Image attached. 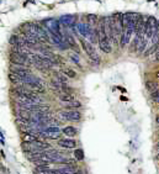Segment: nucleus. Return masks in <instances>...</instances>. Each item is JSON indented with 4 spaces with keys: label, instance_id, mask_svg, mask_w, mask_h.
I'll use <instances>...</instances> for the list:
<instances>
[{
    "label": "nucleus",
    "instance_id": "obj_2",
    "mask_svg": "<svg viewBox=\"0 0 159 174\" xmlns=\"http://www.w3.org/2000/svg\"><path fill=\"white\" fill-rule=\"evenodd\" d=\"M63 120L67 121H73V122H78L81 120V112L78 110H68V111H61L58 114Z\"/></svg>",
    "mask_w": 159,
    "mask_h": 174
},
{
    "label": "nucleus",
    "instance_id": "obj_18",
    "mask_svg": "<svg viewBox=\"0 0 159 174\" xmlns=\"http://www.w3.org/2000/svg\"><path fill=\"white\" fill-rule=\"evenodd\" d=\"M66 40H67V43L70 46V47H76V43H75V40L72 37V36H69V35H67V37H66Z\"/></svg>",
    "mask_w": 159,
    "mask_h": 174
},
{
    "label": "nucleus",
    "instance_id": "obj_9",
    "mask_svg": "<svg viewBox=\"0 0 159 174\" xmlns=\"http://www.w3.org/2000/svg\"><path fill=\"white\" fill-rule=\"evenodd\" d=\"M31 111L28 110H25V109H21V107H16V115H17V119H22V120H28L31 119Z\"/></svg>",
    "mask_w": 159,
    "mask_h": 174
},
{
    "label": "nucleus",
    "instance_id": "obj_1",
    "mask_svg": "<svg viewBox=\"0 0 159 174\" xmlns=\"http://www.w3.org/2000/svg\"><path fill=\"white\" fill-rule=\"evenodd\" d=\"M45 153L48 156L52 163H58V164H67L68 163V158L64 157L62 153L54 149H49V151H45Z\"/></svg>",
    "mask_w": 159,
    "mask_h": 174
},
{
    "label": "nucleus",
    "instance_id": "obj_20",
    "mask_svg": "<svg viewBox=\"0 0 159 174\" xmlns=\"http://www.w3.org/2000/svg\"><path fill=\"white\" fill-rule=\"evenodd\" d=\"M155 36H158V37H159V26H158V28H157V32H155Z\"/></svg>",
    "mask_w": 159,
    "mask_h": 174
},
{
    "label": "nucleus",
    "instance_id": "obj_19",
    "mask_svg": "<svg viewBox=\"0 0 159 174\" xmlns=\"http://www.w3.org/2000/svg\"><path fill=\"white\" fill-rule=\"evenodd\" d=\"M45 132H54V134H58V132H61L59 129L57 127V126H49V127H47L43 130Z\"/></svg>",
    "mask_w": 159,
    "mask_h": 174
},
{
    "label": "nucleus",
    "instance_id": "obj_14",
    "mask_svg": "<svg viewBox=\"0 0 159 174\" xmlns=\"http://www.w3.org/2000/svg\"><path fill=\"white\" fill-rule=\"evenodd\" d=\"M64 107H67V109L69 110H75V109H79V107H81V103L80 101H72V103H68V104H62Z\"/></svg>",
    "mask_w": 159,
    "mask_h": 174
},
{
    "label": "nucleus",
    "instance_id": "obj_8",
    "mask_svg": "<svg viewBox=\"0 0 159 174\" xmlns=\"http://www.w3.org/2000/svg\"><path fill=\"white\" fill-rule=\"evenodd\" d=\"M8 78H9V80L11 82V84H14V85L21 87L22 84H23V79H22V78L19 77L17 74H15V73H13V72H9Z\"/></svg>",
    "mask_w": 159,
    "mask_h": 174
},
{
    "label": "nucleus",
    "instance_id": "obj_13",
    "mask_svg": "<svg viewBox=\"0 0 159 174\" xmlns=\"http://www.w3.org/2000/svg\"><path fill=\"white\" fill-rule=\"evenodd\" d=\"M146 88L148 89V90H149L151 93H154V92H157L158 89H159V84H158L157 82L148 80V82L146 83Z\"/></svg>",
    "mask_w": 159,
    "mask_h": 174
},
{
    "label": "nucleus",
    "instance_id": "obj_4",
    "mask_svg": "<svg viewBox=\"0 0 159 174\" xmlns=\"http://www.w3.org/2000/svg\"><path fill=\"white\" fill-rule=\"evenodd\" d=\"M10 62L13 64H19V65H26L27 67V63H28V56H23L21 53H16V52H11L10 56H9Z\"/></svg>",
    "mask_w": 159,
    "mask_h": 174
},
{
    "label": "nucleus",
    "instance_id": "obj_16",
    "mask_svg": "<svg viewBox=\"0 0 159 174\" xmlns=\"http://www.w3.org/2000/svg\"><path fill=\"white\" fill-rule=\"evenodd\" d=\"M74 157L76 158V161H83L84 159V152L81 149H75L74 151Z\"/></svg>",
    "mask_w": 159,
    "mask_h": 174
},
{
    "label": "nucleus",
    "instance_id": "obj_6",
    "mask_svg": "<svg viewBox=\"0 0 159 174\" xmlns=\"http://www.w3.org/2000/svg\"><path fill=\"white\" fill-rule=\"evenodd\" d=\"M133 31H134L133 27H126V28H123V32H122L121 40H120V46L121 47H125V46H127L129 43Z\"/></svg>",
    "mask_w": 159,
    "mask_h": 174
},
{
    "label": "nucleus",
    "instance_id": "obj_17",
    "mask_svg": "<svg viewBox=\"0 0 159 174\" xmlns=\"http://www.w3.org/2000/svg\"><path fill=\"white\" fill-rule=\"evenodd\" d=\"M63 73L67 74V77H69V78H76V73H75L73 69H70V68H64L63 69Z\"/></svg>",
    "mask_w": 159,
    "mask_h": 174
},
{
    "label": "nucleus",
    "instance_id": "obj_12",
    "mask_svg": "<svg viewBox=\"0 0 159 174\" xmlns=\"http://www.w3.org/2000/svg\"><path fill=\"white\" fill-rule=\"evenodd\" d=\"M59 100L62 101V104H68V103H72V101H75V98L73 94H66L63 93L59 95Z\"/></svg>",
    "mask_w": 159,
    "mask_h": 174
},
{
    "label": "nucleus",
    "instance_id": "obj_11",
    "mask_svg": "<svg viewBox=\"0 0 159 174\" xmlns=\"http://www.w3.org/2000/svg\"><path fill=\"white\" fill-rule=\"evenodd\" d=\"M21 138H22V142H26V143H33V142L38 141L37 136H36V135H33V134H30V132L22 134Z\"/></svg>",
    "mask_w": 159,
    "mask_h": 174
},
{
    "label": "nucleus",
    "instance_id": "obj_15",
    "mask_svg": "<svg viewBox=\"0 0 159 174\" xmlns=\"http://www.w3.org/2000/svg\"><path fill=\"white\" fill-rule=\"evenodd\" d=\"M61 135H62L61 132L54 134V132H45L43 131V136L46 137V138H49V140H59Z\"/></svg>",
    "mask_w": 159,
    "mask_h": 174
},
{
    "label": "nucleus",
    "instance_id": "obj_10",
    "mask_svg": "<svg viewBox=\"0 0 159 174\" xmlns=\"http://www.w3.org/2000/svg\"><path fill=\"white\" fill-rule=\"evenodd\" d=\"M62 132L64 134V136H67L68 138H70V137L76 136V134H78V130H76L74 126H66V127L63 129Z\"/></svg>",
    "mask_w": 159,
    "mask_h": 174
},
{
    "label": "nucleus",
    "instance_id": "obj_5",
    "mask_svg": "<svg viewBox=\"0 0 159 174\" xmlns=\"http://www.w3.org/2000/svg\"><path fill=\"white\" fill-rule=\"evenodd\" d=\"M10 72H13V73L21 77L22 79L31 74V70L28 69L26 65H19V64H13V63L10 64Z\"/></svg>",
    "mask_w": 159,
    "mask_h": 174
},
{
    "label": "nucleus",
    "instance_id": "obj_21",
    "mask_svg": "<svg viewBox=\"0 0 159 174\" xmlns=\"http://www.w3.org/2000/svg\"><path fill=\"white\" fill-rule=\"evenodd\" d=\"M157 122H158V124H159V116H158V117H157Z\"/></svg>",
    "mask_w": 159,
    "mask_h": 174
},
{
    "label": "nucleus",
    "instance_id": "obj_3",
    "mask_svg": "<svg viewBox=\"0 0 159 174\" xmlns=\"http://www.w3.org/2000/svg\"><path fill=\"white\" fill-rule=\"evenodd\" d=\"M80 43H81V47H83L84 52L93 59V61H95L96 64H99V63H100V58H99V56L96 55V52H95V50H94L93 45L89 43V42H86L85 40H80Z\"/></svg>",
    "mask_w": 159,
    "mask_h": 174
},
{
    "label": "nucleus",
    "instance_id": "obj_7",
    "mask_svg": "<svg viewBox=\"0 0 159 174\" xmlns=\"http://www.w3.org/2000/svg\"><path fill=\"white\" fill-rule=\"evenodd\" d=\"M58 145L63 148H68V149H72L76 147V142L73 138H61L58 140Z\"/></svg>",
    "mask_w": 159,
    "mask_h": 174
}]
</instances>
